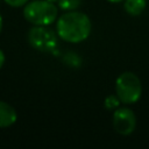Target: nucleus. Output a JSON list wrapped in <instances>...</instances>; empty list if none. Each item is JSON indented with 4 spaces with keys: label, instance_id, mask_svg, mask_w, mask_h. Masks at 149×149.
Here are the masks:
<instances>
[{
    "label": "nucleus",
    "instance_id": "obj_6",
    "mask_svg": "<svg viewBox=\"0 0 149 149\" xmlns=\"http://www.w3.org/2000/svg\"><path fill=\"white\" fill-rule=\"evenodd\" d=\"M17 114L15 108L8 102L0 100V128L10 127L16 122Z\"/></svg>",
    "mask_w": 149,
    "mask_h": 149
},
{
    "label": "nucleus",
    "instance_id": "obj_4",
    "mask_svg": "<svg viewBox=\"0 0 149 149\" xmlns=\"http://www.w3.org/2000/svg\"><path fill=\"white\" fill-rule=\"evenodd\" d=\"M28 42L35 50L50 52L58 44V35L47 26H34L28 31Z\"/></svg>",
    "mask_w": 149,
    "mask_h": 149
},
{
    "label": "nucleus",
    "instance_id": "obj_5",
    "mask_svg": "<svg viewBox=\"0 0 149 149\" xmlns=\"http://www.w3.org/2000/svg\"><path fill=\"white\" fill-rule=\"evenodd\" d=\"M112 125L114 130L120 135H129L135 130L136 116L128 107H118L113 112Z\"/></svg>",
    "mask_w": 149,
    "mask_h": 149
},
{
    "label": "nucleus",
    "instance_id": "obj_1",
    "mask_svg": "<svg viewBox=\"0 0 149 149\" xmlns=\"http://www.w3.org/2000/svg\"><path fill=\"white\" fill-rule=\"evenodd\" d=\"M92 30L90 17L79 10L65 12L57 19L56 33L59 38L69 43H79L85 41Z\"/></svg>",
    "mask_w": 149,
    "mask_h": 149
},
{
    "label": "nucleus",
    "instance_id": "obj_10",
    "mask_svg": "<svg viewBox=\"0 0 149 149\" xmlns=\"http://www.w3.org/2000/svg\"><path fill=\"white\" fill-rule=\"evenodd\" d=\"M29 0H5V2L7 5H9L10 7H22L24 6Z\"/></svg>",
    "mask_w": 149,
    "mask_h": 149
},
{
    "label": "nucleus",
    "instance_id": "obj_14",
    "mask_svg": "<svg viewBox=\"0 0 149 149\" xmlns=\"http://www.w3.org/2000/svg\"><path fill=\"white\" fill-rule=\"evenodd\" d=\"M48 1H50V2H52V3H56L58 0H48Z\"/></svg>",
    "mask_w": 149,
    "mask_h": 149
},
{
    "label": "nucleus",
    "instance_id": "obj_9",
    "mask_svg": "<svg viewBox=\"0 0 149 149\" xmlns=\"http://www.w3.org/2000/svg\"><path fill=\"white\" fill-rule=\"evenodd\" d=\"M120 102L121 101L116 94H111V95L106 97V99L104 101V106L108 111H115L120 106Z\"/></svg>",
    "mask_w": 149,
    "mask_h": 149
},
{
    "label": "nucleus",
    "instance_id": "obj_7",
    "mask_svg": "<svg viewBox=\"0 0 149 149\" xmlns=\"http://www.w3.org/2000/svg\"><path fill=\"white\" fill-rule=\"evenodd\" d=\"M147 7V0H123V8L127 14L137 16L143 13Z\"/></svg>",
    "mask_w": 149,
    "mask_h": 149
},
{
    "label": "nucleus",
    "instance_id": "obj_12",
    "mask_svg": "<svg viewBox=\"0 0 149 149\" xmlns=\"http://www.w3.org/2000/svg\"><path fill=\"white\" fill-rule=\"evenodd\" d=\"M108 2H112V3H118V2H121L123 0H107Z\"/></svg>",
    "mask_w": 149,
    "mask_h": 149
},
{
    "label": "nucleus",
    "instance_id": "obj_2",
    "mask_svg": "<svg viewBox=\"0 0 149 149\" xmlns=\"http://www.w3.org/2000/svg\"><path fill=\"white\" fill-rule=\"evenodd\" d=\"M58 15V8L48 0L28 1L23 8L24 19L34 26H49L54 23Z\"/></svg>",
    "mask_w": 149,
    "mask_h": 149
},
{
    "label": "nucleus",
    "instance_id": "obj_8",
    "mask_svg": "<svg viewBox=\"0 0 149 149\" xmlns=\"http://www.w3.org/2000/svg\"><path fill=\"white\" fill-rule=\"evenodd\" d=\"M80 3H81V0H58L57 1L58 8H61L64 12L76 10L79 8Z\"/></svg>",
    "mask_w": 149,
    "mask_h": 149
},
{
    "label": "nucleus",
    "instance_id": "obj_11",
    "mask_svg": "<svg viewBox=\"0 0 149 149\" xmlns=\"http://www.w3.org/2000/svg\"><path fill=\"white\" fill-rule=\"evenodd\" d=\"M3 64H5V54H3V51L0 49V69L2 68Z\"/></svg>",
    "mask_w": 149,
    "mask_h": 149
},
{
    "label": "nucleus",
    "instance_id": "obj_13",
    "mask_svg": "<svg viewBox=\"0 0 149 149\" xmlns=\"http://www.w3.org/2000/svg\"><path fill=\"white\" fill-rule=\"evenodd\" d=\"M1 30H2V16L0 14V33H1Z\"/></svg>",
    "mask_w": 149,
    "mask_h": 149
},
{
    "label": "nucleus",
    "instance_id": "obj_3",
    "mask_svg": "<svg viewBox=\"0 0 149 149\" xmlns=\"http://www.w3.org/2000/svg\"><path fill=\"white\" fill-rule=\"evenodd\" d=\"M115 94L125 105L137 102L142 95V84L140 78L134 72H122L115 80Z\"/></svg>",
    "mask_w": 149,
    "mask_h": 149
}]
</instances>
